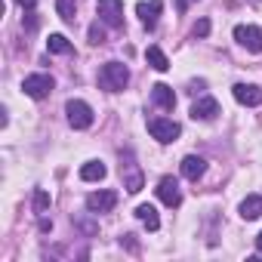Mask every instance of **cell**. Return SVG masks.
Listing matches in <instances>:
<instances>
[{
	"label": "cell",
	"mask_w": 262,
	"mask_h": 262,
	"mask_svg": "<svg viewBox=\"0 0 262 262\" xmlns=\"http://www.w3.org/2000/svg\"><path fill=\"white\" fill-rule=\"evenodd\" d=\"M99 83H102V90H108V93H120V90L129 83L126 65H123V62H105L102 71H99Z\"/></svg>",
	"instance_id": "obj_1"
},
{
	"label": "cell",
	"mask_w": 262,
	"mask_h": 262,
	"mask_svg": "<svg viewBox=\"0 0 262 262\" xmlns=\"http://www.w3.org/2000/svg\"><path fill=\"white\" fill-rule=\"evenodd\" d=\"M65 114H68V123H71L74 129L93 126V108H90L86 102H80V99H68V102H65Z\"/></svg>",
	"instance_id": "obj_2"
},
{
	"label": "cell",
	"mask_w": 262,
	"mask_h": 262,
	"mask_svg": "<svg viewBox=\"0 0 262 262\" xmlns=\"http://www.w3.org/2000/svg\"><path fill=\"white\" fill-rule=\"evenodd\" d=\"M148 133L158 139V142H176L179 133H182V126L170 117H151L148 120Z\"/></svg>",
	"instance_id": "obj_3"
},
{
	"label": "cell",
	"mask_w": 262,
	"mask_h": 262,
	"mask_svg": "<svg viewBox=\"0 0 262 262\" xmlns=\"http://www.w3.org/2000/svg\"><path fill=\"white\" fill-rule=\"evenodd\" d=\"M53 86H56V80H53L50 74H31V77L22 80V90H25V96H31V99H47V96L53 93Z\"/></svg>",
	"instance_id": "obj_4"
},
{
	"label": "cell",
	"mask_w": 262,
	"mask_h": 262,
	"mask_svg": "<svg viewBox=\"0 0 262 262\" xmlns=\"http://www.w3.org/2000/svg\"><path fill=\"white\" fill-rule=\"evenodd\" d=\"M96 7H99V19L111 28H120L123 25V4L120 0H96Z\"/></svg>",
	"instance_id": "obj_5"
},
{
	"label": "cell",
	"mask_w": 262,
	"mask_h": 262,
	"mask_svg": "<svg viewBox=\"0 0 262 262\" xmlns=\"http://www.w3.org/2000/svg\"><path fill=\"white\" fill-rule=\"evenodd\" d=\"M234 40L241 47H247L250 53H262V31L256 25H237L234 28Z\"/></svg>",
	"instance_id": "obj_6"
},
{
	"label": "cell",
	"mask_w": 262,
	"mask_h": 262,
	"mask_svg": "<svg viewBox=\"0 0 262 262\" xmlns=\"http://www.w3.org/2000/svg\"><path fill=\"white\" fill-rule=\"evenodd\" d=\"M120 158L126 161V164H120V173H123V185H126V191H133V194L142 191V173H139V167L133 164V155L126 151V155H120Z\"/></svg>",
	"instance_id": "obj_7"
},
{
	"label": "cell",
	"mask_w": 262,
	"mask_h": 262,
	"mask_svg": "<svg viewBox=\"0 0 262 262\" xmlns=\"http://www.w3.org/2000/svg\"><path fill=\"white\" fill-rule=\"evenodd\" d=\"M158 198H161L167 207H179V204H182V191H179V182H176L173 176H164V179L158 182Z\"/></svg>",
	"instance_id": "obj_8"
},
{
	"label": "cell",
	"mask_w": 262,
	"mask_h": 262,
	"mask_svg": "<svg viewBox=\"0 0 262 262\" xmlns=\"http://www.w3.org/2000/svg\"><path fill=\"white\" fill-rule=\"evenodd\" d=\"M114 204H117L114 191H93L86 198V210L90 213H108V210H114Z\"/></svg>",
	"instance_id": "obj_9"
},
{
	"label": "cell",
	"mask_w": 262,
	"mask_h": 262,
	"mask_svg": "<svg viewBox=\"0 0 262 262\" xmlns=\"http://www.w3.org/2000/svg\"><path fill=\"white\" fill-rule=\"evenodd\" d=\"M234 99L247 108H256V105H262V90L256 83H234Z\"/></svg>",
	"instance_id": "obj_10"
},
{
	"label": "cell",
	"mask_w": 262,
	"mask_h": 262,
	"mask_svg": "<svg viewBox=\"0 0 262 262\" xmlns=\"http://www.w3.org/2000/svg\"><path fill=\"white\" fill-rule=\"evenodd\" d=\"M219 114V102L213 99V96H204V99H198L194 105H191V117L194 120H213Z\"/></svg>",
	"instance_id": "obj_11"
},
{
	"label": "cell",
	"mask_w": 262,
	"mask_h": 262,
	"mask_svg": "<svg viewBox=\"0 0 262 262\" xmlns=\"http://www.w3.org/2000/svg\"><path fill=\"white\" fill-rule=\"evenodd\" d=\"M151 99H155V105L164 108V111H173V108H176V93H173V86H167V83H155V86H151Z\"/></svg>",
	"instance_id": "obj_12"
},
{
	"label": "cell",
	"mask_w": 262,
	"mask_h": 262,
	"mask_svg": "<svg viewBox=\"0 0 262 262\" xmlns=\"http://www.w3.org/2000/svg\"><path fill=\"white\" fill-rule=\"evenodd\" d=\"M204 173H207V161H204V158H198V155H188V158H182V176H185V179L198 182Z\"/></svg>",
	"instance_id": "obj_13"
},
{
	"label": "cell",
	"mask_w": 262,
	"mask_h": 262,
	"mask_svg": "<svg viewBox=\"0 0 262 262\" xmlns=\"http://www.w3.org/2000/svg\"><path fill=\"white\" fill-rule=\"evenodd\" d=\"M161 10H164L161 0H151V4H139V7H136V16L142 19V25H145V28H155V25H158Z\"/></svg>",
	"instance_id": "obj_14"
},
{
	"label": "cell",
	"mask_w": 262,
	"mask_h": 262,
	"mask_svg": "<svg viewBox=\"0 0 262 262\" xmlns=\"http://www.w3.org/2000/svg\"><path fill=\"white\" fill-rule=\"evenodd\" d=\"M105 164L102 161H86L83 167H80V179L83 182H99V179H105Z\"/></svg>",
	"instance_id": "obj_15"
},
{
	"label": "cell",
	"mask_w": 262,
	"mask_h": 262,
	"mask_svg": "<svg viewBox=\"0 0 262 262\" xmlns=\"http://www.w3.org/2000/svg\"><path fill=\"white\" fill-rule=\"evenodd\" d=\"M136 216L145 222L148 231H158V228H161V216H158V210H155L151 204H139V207H136Z\"/></svg>",
	"instance_id": "obj_16"
},
{
	"label": "cell",
	"mask_w": 262,
	"mask_h": 262,
	"mask_svg": "<svg viewBox=\"0 0 262 262\" xmlns=\"http://www.w3.org/2000/svg\"><path fill=\"white\" fill-rule=\"evenodd\" d=\"M241 216H244V219H259V216H262V198H259V194L244 198V201H241Z\"/></svg>",
	"instance_id": "obj_17"
},
{
	"label": "cell",
	"mask_w": 262,
	"mask_h": 262,
	"mask_svg": "<svg viewBox=\"0 0 262 262\" xmlns=\"http://www.w3.org/2000/svg\"><path fill=\"white\" fill-rule=\"evenodd\" d=\"M145 59H148V65H151L155 71H167V68H170V59L164 56L161 47H148V50H145Z\"/></svg>",
	"instance_id": "obj_18"
},
{
	"label": "cell",
	"mask_w": 262,
	"mask_h": 262,
	"mask_svg": "<svg viewBox=\"0 0 262 262\" xmlns=\"http://www.w3.org/2000/svg\"><path fill=\"white\" fill-rule=\"evenodd\" d=\"M47 47H50V53H59V56H68V53H71V43H68L65 34H50Z\"/></svg>",
	"instance_id": "obj_19"
},
{
	"label": "cell",
	"mask_w": 262,
	"mask_h": 262,
	"mask_svg": "<svg viewBox=\"0 0 262 262\" xmlns=\"http://www.w3.org/2000/svg\"><path fill=\"white\" fill-rule=\"evenodd\" d=\"M56 10H59V16H62L65 22H74V13H77V0H59V4H56Z\"/></svg>",
	"instance_id": "obj_20"
},
{
	"label": "cell",
	"mask_w": 262,
	"mask_h": 262,
	"mask_svg": "<svg viewBox=\"0 0 262 262\" xmlns=\"http://www.w3.org/2000/svg\"><path fill=\"white\" fill-rule=\"evenodd\" d=\"M47 210H50V194L43 188H37L34 191V213H47Z\"/></svg>",
	"instance_id": "obj_21"
},
{
	"label": "cell",
	"mask_w": 262,
	"mask_h": 262,
	"mask_svg": "<svg viewBox=\"0 0 262 262\" xmlns=\"http://www.w3.org/2000/svg\"><path fill=\"white\" fill-rule=\"evenodd\" d=\"M102 40H105V31L99 28V22H96V25H90V43H93V47H99Z\"/></svg>",
	"instance_id": "obj_22"
},
{
	"label": "cell",
	"mask_w": 262,
	"mask_h": 262,
	"mask_svg": "<svg viewBox=\"0 0 262 262\" xmlns=\"http://www.w3.org/2000/svg\"><path fill=\"white\" fill-rule=\"evenodd\" d=\"M207 34H210V22H207V19H201V22L194 25V37H207Z\"/></svg>",
	"instance_id": "obj_23"
},
{
	"label": "cell",
	"mask_w": 262,
	"mask_h": 262,
	"mask_svg": "<svg viewBox=\"0 0 262 262\" xmlns=\"http://www.w3.org/2000/svg\"><path fill=\"white\" fill-rule=\"evenodd\" d=\"M16 4H19V7H25V10H34L37 0H16Z\"/></svg>",
	"instance_id": "obj_24"
},
{
	"label": "cell",
	"mask_w": 262,
	"mask_h": 262,
	"mask_svg": "<svg viewBox=\"0 0 262 262\" xmlns=\"http://www.w3.org/2000/svg\"><path fill=\"white\" fill-rule=\"evenodd\" d=\"M256 247H259V253H262V234H259V237H256Z\"/></svg>",
	"instance_id": "obj_25"
}]
</instances>
